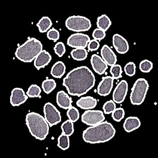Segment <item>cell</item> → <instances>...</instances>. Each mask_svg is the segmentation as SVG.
<instances>
[{
	"label": "cell",
	"mask_w": 158,
	"mask_h": 158,
	"mask_svg": "<svg viewBox=\"0 0 158 158\" xmlns=\"http://www.w3.org/2000/svg\"><path fill=\"white\" fill-rule=\"evenodd\" d=\"M95 79L92 71L87 66L77 67L63 79V86L72 96H81L86 94L94 86Z\"/></svg>",
	"instance_id": "cell-1"
},
{
	"label": "cell",
	"mask_w": 158,
	"mask_h": 158,
	"mask_svg": "<svg viewBox=\"0 0 158 158\" xmlns=\"http://www.w3.org/2000/svg\"><path fill=\"white\" fill-rule=\"evenodd\" d=\"M116 130L113 125L104 121L86 129L82 133L84 142L90 144L105 143L111 140L115 136Z\"/></svg>",
	"instance_id": "cell-2"
},
{
	"label": "cell",
	"mask_w": 158,
	"mask_h": 158,
	"mask_svg": "<svg viewBox=\"0 0 158 158\" xmlns=\"http://www.w3.org/2000/svg\"><path fill=\"white\" fill-rule=\"evenodd\" d=\"M26 124L32 136L40 140H44L49 133V124L40 114L32 112L26 116Z\"/></svg>",
	"instance_id": "cell-3"
},
{
	"label": "cell",
	"mask_w": 158,
	"mask_h": 158,
	"mask_svg": "<svg viewBox=\"0 0 158 158\" xmlns=\"http://www.w3.org/2000/svg\"><path fill=\"white\" fill-rule=\"evenodd\" d=\"M42 51V45L36 38H29L17 48L15 56L21 61L31 63Z\"/></svg>",
	"instance_id": "cell-4"
},
{
	"label": "cell",
	"mask_w": 158,
	"mask_h": 158,
	"mask_svg": "<svg viewBox=\"0 0 158 158\" xmlns=\"http://www.w3.org/2000/svg\"><path fill=\"white\" fill-rule=\"evenodd\" d=\"M149 87L148 81L146 79H137L131 89L130 95L131 103L134 105H140L143 103Z\"/></svg>",
	"instance_id": "cell-5"
},
{
	"label": "cell",
	"mask_w": 158,
	"mask_h": 158,
	"mask_svg": "<svg viewBox=\"0 0 158 158\" xmlns=\"http://www.w3.org/2000/svg\"><path fill=\"white\" fill-rule=\"evenodd\" d=\"M65 26L69 30L73 32H86L91 27V23L86 17L72 16L66 19Z\"/></svg>",
	"instance_id": "cell-6"
},
{
	"label": "cell",
	"mask_w": 158,
	"mask_h": 158,
	"mask_svg": "<svg viewBox=\"0 0 158 158\" xmlns=\"http://www.w3.org/2000/svg\"><path fill=\"white\" fill-rule=\"evenodd\" d=\"M43 110L44 118L49 124V126H54L61 122L62 117L60 113L51 103H46L44 106Z\"/></svg>",
	"instance_id": "cell-7"
},
{
	"label": "cell",
	"mask_w": 158,
	"mask_h": 158,
	"mask_svg": "<svg viewBox=\"0 0 158 158\" xmlns=\"http://www.w3.org/2000/svg\"><path fill=\"white\" fill-rule=\"evenodd\" d=\"M105 117L103 112L100 110H87L81 117L83 123L89 126H94L103 122Z\"/></svg>",
	"instance_id": "cell-8"
},
{
	"label": "cell",
	"mask_w": 158,
	"mask_h": 158,
	"mask_svg": "<svg viewBox=\"0 0 158 158\" xmlns=\"http://www.w3.org/2000/svg\"><path fill=\"white\" fill-rule=\"evenodd\" d=\"M90 41V37L86 34L77 33L71 35L67 40V45L74 48H86Z\"/></svg>",
	"instance_id": "cell-9"
},
{
	"label": "cell",
	"mask_w": 158,
	"mask_h": 158,
	"mask_svg": "<svg viewBox=\"0 0 158 158\" xmlns=\"http://www.w3.org/2000/svg\"><path fill=\"white\" fill-rule=\"evenodd\" d=\"M128 85L126 81L121 80L113 92V101L116 103L123 102L125 99L128 92Z\"/></svg>",
	"instance_id": "cell-10"
},
{
	"label": "cell",
	"mask_w": 158,
	"mask_h": 158,
	"mask_svg": "<svg viewBox=\"0 0 158 158\" xmlns=\"http://www.w3.org/2000/svg\"><path fill=\"white\" fill-rule=\"evenodd\" d=\"M28 99L22 89L16 87L13 89L10 96V103L13 106H18L25 102Z\"/></svg>",
	"instance_id": "cell-11"
},
{
	"label": "cell",
	"mask_w": 158,
	"mask_h": 158,
	"mask_svg": "<svg viewBox=\"0 0 158 158\" xmlns=\"http://www.w3.org/2000/svg\"><path fill=\"white\" fill-rule=\"evenodd\" d=\"M114 79L111 76H106L102 78L98 85L97 93L102 96H106L111 94L113 86Z\"/></svg>",
	"instance_id": "cell-12"
},
{
	"label": "cell",
	"mask_w": 158,
	"mask_h": 158,
	"mask_svg": "<svg viewBox=\"0 0 158 158\" xmlns=\"http://www.w3.org/2000/svg\"><path fill=\"white\" fill-rule=\"evenodd\" d=\"M113 45L116 51L120 54H124L129 50L128 42L123 36L119 34L113 36Z\"/></svg>",
	"instance_id": "cell-13"
},
{
	"label": "cell",
	"mask_w": 158,
	"mask_h": 158,
	"mask_svg": "<svg viewBox=\"0 0 158 158\" xmlns=\"http://www.w3.org/2000/svg\"><path fill=\"white\" fill-rule=\"evenodd\" d=\"M91 64L94 71L99 75L103 74L108 68V65L100 56L93 54L91 57Z\"/></svg>",
	"instance_id": "cell-14"
},
{
	"label": "cell",
	"mask_w": 158,
	"mask_h": 158,
	"mask_svg": "<svg viewBox=\"0 0 158 158\" xmlns=\"http://www.w3.org/2000/svg\"><path fill=\"white\" fill-rule=\"evenodd\" d=\"M100 53L102 58L108 65L113 66L116 64L117 62L116 56L108 45H103Z\"/></svg>",
	"instance_id": "cell-15"
},
{
	"label": "cell",
	"mask_w": 158,
	"mask_h": 158,
	"mask_svg": "<svg viewBox=\"0 0 158 158\" xmlns=\"http://www.w3.org/2000/svg\"><path fill=\"white\" fill-rule=\"evenodd\" d=\"M52 57L46 50H42L34 60V66L37 70L44 68L50 63Z\"/></svg>",
	"instance_id": "cell-16"
},
{
	"label": "cell",
	"mask_w": 158,
	"mask_h": 158,
	"mask_svg": "<svg viewBox=\"0 0 158 158\" xmlns=\"http://www.w3.org/2000/svg\"><path fill=\"white\" fill-rule=\"evenodd\" d=\"M72 99L64 91L61 90L56 95V102L59 107L64 110H68L72 106Z\"/></svg>",
	"instance_id": "cell-17"
},
{
	"label": "cell",
	"mask_w": 158,
	"mask_h": 158,
	"mask_svg": "<svg viewBox=\"0 0 158 158\" xmlns=\"http://www.w3.org/2000/svg\"><path fill=\"white\" fill-rule=\"evenodd\" d=\"M97 104L96 99L91 96L82 97L77 102V105L82 110H89L94 108Z\"/></svg>",
	"instance_id": "cell-18"
},
{
	"label": "cell",
	"mask_w": 158,
	"mask_h": 158,
	"mask_svg": "<svg viewBox=\"0 0 158 158\" xmlns=\"http://www.w3.org/2000/svg\"><path fill=\"white\" fill-rule=\"evenodd\" d=\"M141 126L140 120L136 117H129L125 120L124 123V128L127 133H130L136 129H138Z\"/></svg>",
	"instance_id": "cell-19"
},
{
	"label": "cell",
	"mask_w": 158,
	"mask_h": 158,
	"mask_svg": "<svg viewBox=\"0 0 158 158\" xmlns=\"http://www.w3.org/2000/svg\"><path fill=\"white\" fill-rule=\"evenodd\" d=\"M66 72V66L62 61H57L52 67L51 69V76L57 79H60L63 77Z\"/></svg>",
	"instance_id": "cell-20"
},
{
	"label": "cell",
	"mask_w": 158,
	"mask_h": 158,
	"mask_svg": "<svg viewBox=\"0 0 158 158\" xmlns=\"http://www.w3.org/2000/svg\"><path fill=\"white\" fill-rule=\"evenodd\" d=\"M112 24V22L109 17L106 15H103L97 18V26L99 29L106 32L108 30Z\"/></svg>",
	"instance_id": "cell-21"
},
{
	"label": "cell",
	"mask_w": 158,
	"mask_h": 158,
	"mask_svg": "<svg viewBox=\"0 0 158 158\" xmlns=\"http://www.w3.org/2000/svg\"><path fill=\"white\" fill-rule=\"evenodd\" d=\"M52 24V21L48 17H42L37 24V26L38 27L40 32L45 33L51 28Z\"/></svg>",
	"instance_id": "cell-22"
},
{
	"label": "cell",
	"mask_w": 158,
	"mask_h": 158,
	"mask_svg": "<svg viewBox=\"0 0 158 158\" xmlns=\"http://www.w3.org/2000/svg\"><path fill=\"white\" fill-rule=\"evenodd\" d=\"M71 55L75 60L83 61L87 58L88 52L85 48H75L72 51Z\"/></svg>",
	"instance_id": "cell-23"
},
{
	"label": "cell",
	"mask_w": 158,
	"mask_h": 158,
	"mask_svg": "<svg viewBox=\"0 0 158 158\" xmlns=\"http://www.w3.org/2000/svg\"><path fill=\"white\" fill-rule=\"evenodd\" d=\"M57 146L62 150H66L69 149L70 146L69 136L67 135L61 134L57 139Z\"/></svg>",
	"instance_id": "cell-24"
},
{
	"label": "cell",
	"mask_w": 158,
	"mask_h": 158,
	"mask_svg": "<svg viewBox=\"0 0 158 158\" xmlns=\"http://www.w3.org/2000/svg\"><path fill=\"white\" fill-rule=\"evenodd\" d=\"M56 87V83L53 79H46L42 83V89L46 94H50Z\"/></svg>",
	"instance_id": "cell-25"
},
{
	"label": "cell",
	"mask_w": 158,
	"mask_h": 158,
	"mask_svg": "<svg viewBox=\"0 0 158 158\" xmlns=\"http://www.w3.org/2000/svg\"><path fill=\"white\" fill-rule=\"evenodd\" d=\"M61 129L62 131V134L71 136L74 132L73 123L69 119L66 120L62 124Z\"/></svg>",
	"instance_id": "cell-26"
},
{
	"label": "cell",
	"mask_w": 158,
	"mask_h": 158,
	"mask_svg": "<svg viewBox=\"0 0 158 158\" xmlns=\"http://www.w3.org/2000/svg\"><path fill=\"white\" fill-rule=\"evenodd\" d=\"M41 93V89L37 85H32L28 88L26 94L29 98H38L40 97Z\"/></svg>",
	"instance_id": "cell-27"
},
{
	"label": "cell",
	"mask_w": 158,
	"mask_h": 158,
	"mask_svg": "<svg viewBox=\"0 0 158 158\" xmlns=\"http://www.w3.org/2000/svg\"><path fill=\"white\" fill-rule=\"evenodd\" d=\"M67 116L72 122H77L79 118V111L77 108L72 106L67 111Z\"/></svg>",
	"instance_id": "cell-28"
},
{
	"label": "cell",
	"mask_w": 158,
	"mask_h": 158,
	"mask_svg": "<svg viewBox=\"0 0 158 158\" xmlns=\"http://www.w3.org/2000/svg\"><path fill=\"white\" fill-rule=\"evenodd\" d=\"M110 73L112 74V77L114 79H119L122 77V67L119 64H115L111 66Z\"/></svg>",
	"instance_id": "cell-29"
},
{
	"label": "cell",
	"mask_w": 158,
	"mask_h": 158,
	"mask_svg": "<svg viewBox=\"0 0 158 158\" xmlns=\"http://www.w3.org/2000/svg\"><path fill=\"white\" fill-rule=\"evenodd\" d=\"M125 116V111L122 108H116L112 113V117L116 122H120Z\"/></svg>",
	"instance_id": "cell-30"
},
{
	"label": "cell",
	"mask_w": 158,
	"mask_h": 158,
	"mask_svg": "<svg viewBox=\"0 0 158 158\" xmlns=\"http://www.w3.org/2000/svg\"><path fill=\"white\" fill-rule=\"evenodd\" d=\"M116 108V104L113 100L107 101L103 105V112L105 114H109L112 113Z\"/></svg>",
	"instance_id": "cell-31"
},
{
	"label": "cell",
	"mask_w": 158,
	"mask_h": 158,
	"mask_svg": "<svg viewBox=\"0 0 158 158\" xmlns=\"http://www.w3.org/2000/svg\"><path fill=\"white\" fill-rule=\"evenodd\" d=\"M139 68L143 73H149L153 69V63L149 60H144L140 63Z\"/></svg>",
	"instance_id": "cell-32"
},
{
	"label": "cell",
	"mask_w": 158,
	"mask_h": 158,
	"mask_svg": "<svg viewBox=\"0 0 158 158\" xmlns=\"http://www.w3.org/2000/svg\"><path fill=\"white\" fill-rule=\"evenodd\" d=\"M124 71L127 76L132 77L135 74L136 65L133 62H129L124 67Z\"/></svg>",
	"instance_id": "cell-33"
},
{
	"label": "cell",
	"mask_w": 158,
	"mask_h": 158,
	"mask_svg": "<svg viewBox=\"0 0 158 158\" xmlns=\"http://www.w3.org/2000/svg\"><path fill=\"white\" fill-rule=\"evenodd\" d=\"M54 51L55 54L59 57L63 56L64 53L66 52V48L65 45L62 42H59L55 44L54 47Z\"/></svg>",
	"instance_id": "cell-34"
},
{
	"label": "cell",
	"mask_w": 158,
	"mask_h": 158,
	"mask_svg": "<svg viewBox=\"0 0 158 158\" xmlns=\"http://www.w3.org/2000/svg\"><path fill=\"white\" fill-rule=\"evenodd\" d=\"M47 36L48 40H52L54 42H56L59 40L60 33L55 28H52L48 31Z\"/></svg>",
	"instance_id": "cell-35"
},
{
	"label": "cell",
	"mask_w": 158,
	"mask_h": 158,
	"mask_svg": "<svg viewBox=\"0 0 158 158\" xmlns=\"http://www.w3.org/2000/svg\"><path fill=\"white\" fill-rule=\"evenodd\" d=\"M92 36H93L94 40H101L105 38L106 33L102 30H101L99 28H97L95 29L94 32H93Z\"/></svg>",
	"instance_id": "cell-36"
},
{
	"label": "cell",
	"mask_w": 158,
	"mask_h": 158,
	"mask_svg": "<svg viewBox=\"0 0 158 158\" xmlns=\"http://www.w3.org/2000/svg\"><path fill=\"white\" fill-rule=\"evenodd\" d=\"M87 47L88 50L90 51H97L100 47V44L97 40H90V41L88 44Z\"/></svg>",
	"instance_id": "cell-37"
}]
</instances>
